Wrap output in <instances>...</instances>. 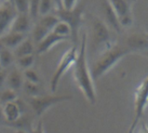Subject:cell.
Masks as SVG:
<instances>
[{
	"label": "cell",
	"instance_id": "4316f807",
	"mask_svg": "<svg viewBox=\"0 0 148 133\" xmlns=\"http://www.w3.org/2000/svg\"><path fill=\"white\" fill-rule=\"evenodd\" d=\"M19 13L29 14V0H12Z\"/></svg>",
	"mask_w": 148,
	"mask_h": 133
},
{
	"label": "cell",
	"instance_id": "83f0119b",
	"mask_svg": "<svg viewBox=\"0 0 148 133\" xmlns=\"http://www.w3.org/2000/svg\"><path fill=\"white\" fill-rule=\"evenodd\" d=\"M29 133H45L43 121H42V120H39V121L37 122L36 126L34 128H32Z\"/></svg>",
	"mask_w": 148,
	"mask_h": 133
},
{
	"label": "cell",
	"instance_id": "7c38bea8",
	"mask_svg": "<svg viewBox=\"0 0 148 133\" xmlns=\"http://www.w3.org/2000/svg\"><path fill=\"white\" fill-rule=\"evenodd\" d=\"M101 11L103 13L105 23L108 25L110 29H113L117 34H121L123 27L121 26L118 16L108 0H101Z\"/></svg>",
	"mask_w": 148,
	"mask_h": 133
},
{
	"label": "cell",
	"instance_id": "7402d4cb",
	"mask_svg": "<svg viewBox=\"0 0 148 133\" xmlns=\"http://www.w3.org/2000/svg\"><path fill=\"white\" fill-rule=\"evenodd\" d=\"M52 31L57 33L58 35L68 37L69 39H71V29L69 27V25L66 23H64V21H59V23L55 25Z\"/></svg>",
	"mask_w": 148,
	"mask_h": 133
},
{
	"label": "cell",
	"instance_id": "3957f363",
	"mask_svg": "<svg viewBox=\"0 0 148 133\" xmlns=\"http://www.w3.org/2000/svg\"><path fill=\"white\" fill-rule=\"evenodd\" d=\"M84 4H77L72 8H56L55 14L59 20L64 21L69 25L71 29V39L74 44H77L78 41L79 30L84 21Z\"/></svg>",
	"mask_w": 148,
	"mask_h": 133
},
{
	"label": "cell",
	"instance_id": "30bf717a",
	"mask_svg": "<svg viewBox=\"0 0 148 133\" xmlns=\"http://www.w3.org/2000/svg\"><path fill=\"white\" fill-rule=\"evenodd\" d=\"M18 13L12 0H3L0 2V36L10 31Z\"/></svg>",
	"mask_w": 148,
	"mask_h": 133
},
{
	"label": "cell",
	"instance_id": "e0dca14e",
	"mask_svg": "<svg viewBox=\"0 0 148 133\" xmlns=\"http://www.w3.org/2000/svg\"><path fill=\"white\" fill-rule=\"evenodd\" d=\"M24 83V75L19 69H12L10 72L8 73L6 84L8 88L14 89L18 91L22 88Z\"/></svg>",
	"mask_w": 148,
	"mask_h": 133
},
{
	"label": "cell",
	"instance_id": "44dd1931",
	"mask_svg": "<svg viewBox=\"0 0 148 133\" xmlns=\"http://www.w3.org/2000/svg\"><path fill=\"white\" fill-rule=\"evenodd\" d=\"M16 100H18V94L17 91L14 89L8 88L5 90H3L0 93V104H5L7 102L14 101Z\"/></svg>",
	"mask_w": 148,
	"mask_h": 133
},
{
	"label": "cell",
	"instance_id": "ac0fdd59",
	"mask_svg": "<svg viewBox=\"0 0 148 133\" xmlns=\"http://www.w3.org/2000/svg\"><path fill=\"white\" fill-rule=\"evenodd\" d=\"M35 42L33 41L32 38H25V39L13 49V53L15 55V58H19L25 55L34 54L35 51Z\"/></svg>",
	"mask_w": 148,
	"mask_h": 133
},
{
	"label": "cell",
	"instance_id": "f546056e",
	"mask_svg": "<svg viewBox=\"0 0 148 133\" xmlns=\"http://www.w3.org/2000/svg\"><path fill=\"white\" fill-rule=\"evenodd\" d=\"M7 75H8V72L6 71V69H0V88L6 83Z\"/></svg>",
	"mask_w": 148,
	"mask_h": 133
},
{
	"label": "cell",
	"instance_id": "5b68a950",
	"mask_svg": "<svg viewBox=\"0 0 148 133\" xmlns=\"http://www.w3.org/2000/svg\"><path fill=\"white\" fill-rule=\"evenodd\" d=\"M77 50H78V48L77 44H74L69 49H67L64 52V54L62 56L60 62L58 63L56 70L53 73L51 79H50V89H51V92L54 93L56 91L59 83H60L63 75H64L71 67H73L74 63L75 62V59H77Z\"/></svg>",
	"mask_w": 148,
	"mask_h": 133
},
{
	"label": "cell",
	"instance_id": "4dcf8cb0",
	"mask_svg": "<svg viewBox=\"0 0 148 133\" xmlns=\"http://www.w3.org/2000/svg\"><path fill=\"white\" fill-rule=\"evenodd\" d=\"M54 3H55V10H56V8H63V6H62V0H54Z\"/></svg>",
	"mask_w": 148,
	"mask_h": 133
},
{
	"label": "cell",
	"instance_id": "6da1fadb",
	"mask_svg": "<svg viewBox=\"0 0 148 133\" xmlns=\"http://www.w3.org/2000/svg\"><path fill=\"white\" fill-rule=\"evenodd\" d=\"M87 34L84 33L81 36L80 44L77 50V56L73 65V74L75 83L80 91L83 93L86 100L91 104L96 102V92L93 84L91 72L88 65L87 60Z\"/></svg>",
	"mask_w": 148,
	"mask_h": 133
},
{
	"label": "cell",
	"instance_id": "9c48e42d",
	"mask_svg": "<svg viewBox=\"0 0 148 133\" xmlns=\"http://www.w3.org/2000/svg\"><path fill=\"white\" fill-rule=\"evenodd\" d=\"M59 21L60 20L56 14L49 13L41 16L40 20L32 28V39L36 45L52 31L55 25L59 23Z\"/></svg>",
	"mask_w": 148,
	"mask_h": 133
},
{
	"label": "cell",
	"instance_id": "4fadbf2b",
	"mask_svg": "<svg viewBox=\"0 0 148 133\" xmlns=\"http://www.w3.org/2000/svg\"><path fill=\"white\" fill-rule=\"evenodd\" d=\"M66 40H69V38L60 36V35H58L57 33L51 31L49 35L46 36L39 43H37L36 51L38 55L44 54L46 52H48L49 49H51L55 45H57L61 42L66 41Z\"/></svg>",
	"mask_w": 148,
	"mask_h": 133
},
{
	"label": "cell",
	"instance_id": "d590c367",
	"mask_svg": "<svg viewBox=\"0 0 148 133\" xmlns=\"http://www.w3.org/2000/svg\"><path fill=\"white\" fill-rule=\"evenodd\" d=\"M4 48V46H3V44H2V41H1V39H0V49H2Z\"/></svg>",
	"mask_w": 148,
	"mask_h": 133
},
{
	"label": "cell",
	"instance_id": "277c9868",
	"mask_svg": "<svg viewBox=\"0 0 148 133\" xmlns=\"http://www.w3.org/2000/svg\"><path fill=\"white\" fill-rule=\"evenodd\" d=\"M148 105V75L145 79L138 86L134 93V111L132 125L130 127L129 133H133L142 119L143 113Z\"/></svg>",
	"mask_w": 148,
	"mask_h": 133
},
{
	"label": "cell",
	"instance_id": "cb8c5ba5",
	"mask_svg": "<svg viewBox=\"0 0 148 133\" xmlns=\"http://www.w3.org/2000/svg\"><path fill=\"white\" fill-rule=\"evenodd\" d=\"M23 87L24 88V92L26 93L29 97H34V96L39 95L38 84H36V83L30 82V81L25 80Z\"/></svg>",
	"mask_w": 148,
	"mask_h": 133
},
{
	"label": "cell",
	"instance_id": "f1b7e54d",
	"mask_svg": "<svg viewBox=\"0 0 148 133\" xmlns=\"http://www.w3.org/2000/svg\"><path fill=\"white\" fill-rule=\"evenodd\" d=\"M77 5V0H62V6L65 8H72Z\"/></svg>",
	"mask_w": 148,
	"mask_h": 133
},
{
	"label": "cell",
	"instance_id": "484cf974",
	"mask_svg": "<svg viewBox=\"0 0 148 133\" xmlns=\"http://www.w3.org/2000/svg\"><path fill=\"white\" fill-rule=\"evenodd\" d=\"M23 75H24V79L26 81H30V82L36 83V84H39L40 82V77L38 74L34 69H32V68L24 70Z\"/></svg>",
	"mask_w": 148,
	"mask_h": 133
},
{
	"label": "cell",
	"instance_id": "8992f818",
	"mask_svg": "<svg viewBox=\"0 0 148 133\" xmlns=\"http://www.w3.org/2000/svg\"><path fill=\"white\" fill-rule=\"evenodd\" d=\"M72 99L71 95H44L29 97L28 104L36 117H41L50 107L67 101Z\"/></svg>",
	"mask_w": 148,
	"mask_h": 133
},
{
	"label": "cell",
	"instance_id": "d6986e66",
	"mask_svg": "<svg viewBox=\"0 0 148 133\" xmlns=\"http://www.w3.org/2000/svg\"><path fill=\"white\" fill-rule=\"evenodd\" d=\"M15 61L16 58L13 50L7 48L0 49V67L2 69H7V68L10 67Z\"/></svg>",
	"mask_w": 148,
	"mask_h": 133
},
{
	"label": "cell",
	"instance_id": "8d00e7d4",
	"mask_svg": "<svg viewBox=\"0 0 148 133\" xmlns=\"http://www.w3.org/2000/svg\"><path fill=\"white\" fill-rule=\"evenodd\" d=\"M0 69H2V68H1V67H0Z\"/></svg>",
	"mask_w": 148,
	"mask_h": 133
},
{
	"label": "cell",
	"instance_id": "7a4b0ae2",
	"mask_svg": "<svg viewBox=\"0 0 148 133\" xmlns=\"http://www.w3.org/2000/svg\"><path fill=\"white\" fill-rule=\"evenodd\" d=\"M132 53L130 49L123 43H112L104 49L98 59L92 65L90 72L93 80L99 79L108 72L115 64L128 54Z\"/></svg>",
	"mask_w": 148,
	"mask_h": 133
},
{
	"label": "cell",
	"instance_id": "d4e9b609",
	"mask_svg": "<svg viewBox=\"0 0 148 133\" xmlns=\"http://www.w3.org/2000/svg\"><path fill=\"white\" fill-rule=\"evenodd\" d=\"M40 0H29V15L32 20L36 19L39 16Z\"/></svg>",
	"mask_w": 148,
	"mask_h": 133
},
{
	"label": "cell",
	"instance_id": "603a6c76",
	"mask_svg": "<svg viewBox=\"0 0 148 133\" xmlns=\"http://www.w3.org/2000/svg\"><path fill=\"white\" fill-rule=\"evenodd\" d=\"M53 8H55L54 0H40L39 5V16L49 14Z\"/></svg>",
	"mask_w": 148,
	"mask_h": 133
},
{
	"label": "cell",
	"instance_id": "ba28073f",
	"mask_svg": "<svg viewBox=\"0 0 148 133\" xmlns=\"http://www.w3.org/2000/svg\"><path fill=\"white\" fill-rule=\"evenodd\" d=\"M118 16L123 28L130 27L133 23L132 8L137 0H108Z\"/></svg>",
	"mask_w": 148,
	"mask_h": 133
},
{
	"label": "cell",
	"instance_id": "d6a6232c",
	"mask_svg": "<svg viewBox=\"0 0 148 133\" xmlns=\"http://www.w3.org/2000/svg\"><path fill=\"white\" fill-rule=\"evenodd\" d=\"M4 118V114H3V109H2V104H0V123H1L2 119Z\"/></svg>",
	"mask_w": 148,
	"mask_h": 133
},
{
	"label": "cell",
	"instance_id": "e575fe53",
	"mask_svg": "<svg viewBox=\"0 0 148 133\" xmlns=\"http://www.w3.org/2000/svg\"><path fill=\"white\" fill-rule=\"evenodd\" d=\"M143 54L145 55V56L148 57V50H145V51H143Z\"/></svg>",
	"mask_w": 148,
	"mask_h": 133
},
{
	"label": "cell",
	"instance_id": "2e32d148",
	"mask_svg": "<svg viewBox=\"0 0 148 133\" xmlns=\"http://www.w3.org/2000/svg\"><path fill=\"white\" fill-rule=\"evenodd\" d=\"M25 38H26V35H24V34L15 33L10 31H8L5 35L0 36V39L2 41L4 48L10 49L12 50L16 49Z\"/></svg>",
	"mask_w": 148,
	"mask_h": 133
},
{
	"label": "cell",
	"instance_id": "836d02e7",
	"mask_svg": "<svg viewBox=\"0 0 148 133\" xmlns=\"http://www.w3.org/2000/svg\"><path fill=\"white\" fill-rule=\"evenodd\" d=\"M16 133H28V132L25 130H17Z\"/></svg>",
	"mask_w": 148,
	"mask_h": 133
},
{
	"label": "cell",
	"instance_id": "1f68e13d",
	"mask_svg": "<svg viewBox=\"0 0 148 133\" xmlns=\"http://www.w3.org/2000/svg\"><path fill=\"white\" fill-rule=\"evenodd\" d=\"M141 133H148V127L146 126V124H145V123H142Z\"/></svg>",
	"mask_w": 148,
	"mask_h": 133
},
{
	"label": "cell",
	"instance_id": "ffe728a7",
	"mask_svg": "<svg viewBox=\"0 0 148 133\" xmlns=\"http://www.w3.org/2000/svg\"><path fill=\"white\" fill-rule=\"evenodd\" d=\"M16 62L21 69L26 70L29 68H32V66L35 63V55L30 54V55H25V56H22L19 58H16Z\"/></svg>",
	"mask_w": 148,
	"mask_h": 133
},
{
	"label": "cell",
	"instance_id": "5bb4252c",
	"mask_svg": "<svg viewBox=\"0 0 148 133\" xmlns=\"http://www.w3.org/2000/svg\"><path fill=\"white\" fill-rule=\"evenodd\" d=\"M2 109L4 119L10 123V125L16 122L17 120L22 117V104H20L18 100L2 104Z\"/></svg>",
	"mask_w": 148,
	"mask_h": 133
},
{
	"label": "cell",
	"instance_id": "52a82bcc",
	"mask_svg": "<svg viewBox=\"0 0 148 133\" xmlns=\"http://www.w3.org/2000/svg\"><path fill=\"white\" fill-rule=\"evenodd\" d=\"M91 37L92 45L96 48L103 47L105 49L113 43L109 26L98 17H94L91 21Z\"/></svg>",
	"mask_w": 148,
	"mask_h": 133
},
{
	"label": "cell",
	"instance_id": "8fae6325",
	"mask_svg": "<svg viewBox=\"0 0 148 133\" xmlns=\"http://www.w3.org/2000/svg\"><path fill=\"white\" fill-rule=\"evenodd\" d=\"M124 43L132 52H143L148 50V34L145 32H136L129 35Z\"/></svg>",
	"mask_w": 148,
	"mask_h": 133
},
{
	"label": "cell",
	"instance_id": "9a60e30c",
	"mask_svg": "<svg viewBox=\"0 0 148 133\" xmlns=\"http://www.w3.org/2000/svg\"><path fill=\"white\" fill-rule=\"evenodd\" d=\"M32 30V18L28 13H18L10 29V32L27 35Z\"/></svg>",
	"mask_w": 148,
	"mask_h": 133
}]
</instances>
